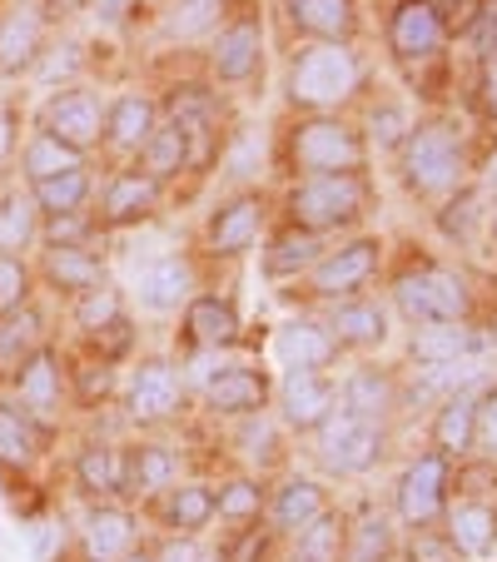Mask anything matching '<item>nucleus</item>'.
Returning a JSON list of instances; mask_svg holds the SVG:
<instances>
[{"mask_svg": "<svg viewBox=\"0 0 497 562\" xmlns=\"http://www.w3.org/2000/svg\"><path fill=\"white\" fill-rule=\"evenodd\" d=\"M477 349V339L463 329V324H428V329L413 334V359L423 369H438V363H458Z\"/></svg>", "mask_w": 497, "mask_h": 562, "instance_id": "nucleus-23", "label": "nucleus"}, {"mask_svg": "<svg viewBox=\"0 0 497 562\" xmlns=\"http://www.w3.org/2000/svg\"><path fill=\"white\" fill-rule=\"evenodd\" d=\"M41 55V15L31 11V5H21V11L5 15V25H0V70H25V65Z\"/></svg>", "mask_w": 497, "mask_h": 562, "instance_id": "nucleus-24", "label": "nucleus"}, {"mask_svg": "<svg viewBox=\"0 0 497 562\" xmlns=\"http://www.w3.org/2000/svg\"><path fill=\"white\" fill-rule=\"evenodd\" d=\"M11 139H15V115H11V105H0V165L11 155Z\"/></svg>", "mask_w": 497, "mask_h": 562, "instance_id": "nucleus-59", "label": "nucleus"}, {"mask_svg": "<svg viewBox=\"0 0 497 562\" xmlns=\"http://www.w3.org/2000/svg\"><path fill=\"white\" fill-rule=\"evenodd\" d=\"M318 259V234H308V229H294V234H284L279 245H269V274H298V269H308Z\"/></svg>", "mask_w": 497, "mask_h": 562, "instance_id": "nucleus-42", "label": "nucleus"}, {"mask_svg": "<svg viewBox=\"0 0 497 562\" xmlns=\"http://www.w3.org/2000/svg\"><path fill=\"white\" fill-rule=\"evenodd\" d=\"M398 308L418 329H428V324H458L467 314V289L448 269H413V274L398 279Z\"/></svg>", "mask_w": 497, "mask_h": 562, "instance_id": "nucleus-3", "label": "nucleus"}, {"mask_svg": "<svg viewBox=\"0 0 497 562\" xmlns=\"http://www.w3.org/2000/svg\"><path fill=\"white\" fill-rule=\"evenodd\" d=\"M95 339H100V359H120V353H125L129 349V324H125V318H110V324H105V329H95Z\"/></svg>", "mask_w": 497, "mask_h": 562, "instance_id": "nucleus-53", "label": "nucleus"}, {"mask_svg": "<svg viewBox=\"0 0 497 562\" xmlns=\"http://www.w3.org/2000/svg\"><path fill=\"white\" fill-rule=\"evenodd\" d=\"M214 513L229 522H249L259 518V483H229V488L214 498Z\"/></svg>", "mask_w": 497, "mask_h": 562, "instance_id": "nucleus-48", "label": "nucleus"}, {"mask_svg": "<svg viewBox=\"0 0 497 562\" xmlns=\"http://www.w3.org/2000/svg\"><path fill=\"white\" fill-rule=\"evenodd\" d=\"M388 404H393V383H388V373H379V369H359L349 383H343V414L379 424V418L388 414Z\"/></svg>", "mask_w": 497, "mask_h": 562, "instance_id": "nucleus-28", "label": "nucleus"}, {"mask_svg": "<svg viewBox=\"0 0 497 562\" xmlns=\"http://www.w3.org/2000/svg\"><path fill=\"white\" fill-rule=\"evenodd\" d=\"M149 210H155V180H149V175H120V180L105 190V220L110 224H129Z\"/></svg>", "mask_w": 497, "mask_h": 562, "instance_id": "nucleus-30", "label": "nucleus"}, {"mask_svg": "<svg viewBox=\"0 0 497 562\" xmlns=\"http://www.w3.org/2000/svg\"><path fill=\"white\" fill-rule=\"evenodd\" d=\"M35 458V428L25 418V408L0 404V463L25 468Z\"/></svg>", "mask_w": 497, "mask_h": 562, "instance_id": "nucleus-39", "label": "nucleus"}, {"mask_svg": "<svg viewBox=\"0 0 497 562\" xmlns=\"http://www.w3.org/2000/svg\"><path fill=\"white\" fill-rule=\"evenodd\" d=\"M170 483H174V453H170V448L145 443V448H135V453H129V463H125V488L155 493V488H170Z\"/></svg>", "mask_w": 497, "mask_h": 562, "instance_id": "nucleus-33", "label": "nucleus"}, {"mask_svg": "<svg viewBox=\"0 0 497 562\" xmlns=\"http://www.w3.org/2000/svg\"><path fill=\"white\" fill-rule=\"evenodd\" d=\"M373 269H379V239H353V245H343L339 255H328L314 269V289L328 299L353 294L359 284H369Z\"/></svg>", "mask_w": 497, "mask_h": 562, "instance_id": "nucleus-10", "label": "nucleus"}, {"mask_svg": "<svg viewBox=\"0 0 497 562\" xmlns=\"http://www.w3.org/2000/svg\"><path fill=\"white\" fill-rule=\"evenodd\" d=\"M204 398L214 414H259L269 404V383L255 369H224L204 383Z\"/></svg>", "mask_w": 497, "mask_h": 562, "instance_id": "nucleus-13", "label": "nucleus"}, {"mask_svg": "<svg viewBox=\"0 0 497 562\" xmlns=\"http://www.w3.org/2000/svg\"><path fill=\"white\" fill-rule=\"evenodd\" d=\"M70 170H80V149L50 139L45 130L31 139V145H25V175H31V184L55 180V175H70Z\"/></svg>", "mask_w": 497, "mask_h": 562, "instance_id": "nucleus-34", "label": "nucleus"}, {"mask_svg": "<svg viewBox=\"0 0 497 562\" xmlns=\"http://www.w3.org/2000/svg\"><path fill=\"white\" fill-rule=\"evenodd\" d=\"M86 200H90L86 170H70V175H55V180L35 184V210H45V214H75Z\"/></svg>", "mask_w": 497, "mask_h": 562, "instance_id": "nucleus-37", "label": "nucleus"}, {"mask_svg": "<svg viewBox=\"0 0 497 562\" xmlns=\"http://www.w3.org/2000/svg\"><path fill=\"white\" fill-rule=\"evenodd\" d=\"M35 349H41V318L31 308H15L0 318V369L15 373Z\"/></svg>", "mask_w": 497, "mask_h": 562, "instance_id": "nucleus-29", "label": "nucleus"}, {"mask_svg": "<svg viewBox=\"0 0 497 562\" xmlns=\"http://www.w3.org/2000/svg\"><path fill=\"white\" fill-rule=\"evenodd\" d=\"M31 239H35V200L5 194L0 200V255H21Z\"/></svg>", "mask_w": 497, "mask_h": 562, "instance_id": "nucleus-38", "label": "nucleus"}, {"mask_svg": "<svg viewBox=\"0 0 497 562\" xmlns=\"http://www.w3.org/2000/svg\"><path fill=\"white\" fill-rule=\"evenodd\" d=\"M328 513V498L318 483H308V477H289L284 488H279L274 498V522L289 532H304L314 518H324Z\"/></svg>", "mask_w": 497, "mask_h": 562, "instance_id": "nucleus-25", "label": "nucleus"}, {"mask_svg": "<svg viewBox=\"0 0 497 562\" xmlns=\"http://www.w3.org/2000/svg\"><path fill=\"white\" fill-rule=\"evenodd\" d=\"M373 135H379V145H393V139H403V110H373Z\"/></svg>", "mask_w": 497, "mask_h": 562, "instance_id": "nucleus-54", "label": "nucleus"}, {"mask_svg": "<svg viewBox=\"0 0 497 562\" xmlns=\"http://www.w3.org/2000/svg\"><path fill=\"white\" fill-rule=\"evenodd\" d=\"M473 443L483 448V453L497 458V389L487 393L483 404H477V434H473Z\"/></svg>", "mask_w": 497, "mask_h": 562, "instance_id": "nucleus-51", "label": "nucleus"}, {"mask_svg": "<svg viewBox=\"0 0 497 562\" xmlns=\"http://www.w3.org/2000/svg\"><path fill=\"white\" fill-rule=\"evenodd\" d=\"M75 318H80V324H86L90 334L105 329L110 318H120V294H115L110 284L90 289V294H80V308H75Z\"/></svg>", "mask_w": 497, "mask_h": 562, "instance_id": "nucleus-47", "label": "nucleus"}, {"mask_svg": "<svg viewBox=\"0 0 497 562\" xmlns=\"http://www.w3.org/2000/svg\"><path fill=\"white\" fill-rule=\"evenodd\" d=\"M339 542H343V528L339 518H314L304 532H298V552L294 562H339Z\"/></svg>", "mask_w": 497, "mask_h": 562, "instance_id": "nucleus-43", "label": "nucleus"}, {"mask_svg": "<svg viewBox=\"0 0 497 562\" xmlns=\"http://www.w3.org/2000/svg\"><path fill=\"white\" fill-rule=\"evenodd\" d=\"M328 334H334V344L369 349V344H383V334H388V318H383V308L369 304V299H343V304L328 314Z\"/></svg>", "mask_w": 497, "mask_h": 562, "instance_id": "nucleus-18", "label": "nucleus"}, {"mask_svg": "<svg viewBox=\"0 0 497 562\" xmlns=\"http://www.w3.org/2000/svg\"><path fill=\"white\" fill-rule=\"evenodd\" d=\"M393 50L403 60H428V55L443 45V15H438L433 0H403L393 11Z\"/></svg>", "mask_w": 497, "mask_h": 562, "instance_id": "nucleus-9", "label": "nucleus"}, {"mask_svg": "<svg viewBox=\"0 0 497 562\" xmlns=\"http://www.w3.org/2000/svg\"><path fill=\"white\" fill-rule=\"evenodd\" d=\"M120 562H155V558H145V552H125Z\"/></svg>", "mask_w": 497, "mask_h": 562, "instance_id": "nucleus-61", "label": "nucleus"}, {"mask_svg": "<svg viewBox=\"0 0 497 562\" xmlns=\"http://www.w3.org/2000/svg\"><path fill=\"white\" fill-rule=\"evenodd\" d=\"M294 21L304 25L308 35H324V41H339L353 25V5L349 0H289Z\"/></svg>", "mask_w": 497, "mask_h": 562, "instance_id": "nucleus-31", "label": "nucleus"}, {"mask_svg": "<svg viewBox=\"0 0 497 562\" xmlns=\"http://www.w3.org/2000/svg\"><path fill=\"white\" fill-rule=\"evenodd\" d=\"M90 234V220L80 210L75 214H50V224H45V245L50 249H86L80 239Z\"/></svg>", "mask_w": 497, "mask_h": 562, "instance_id": "nucleus-49", "label": "nucleus"}, {"mask_svg": "<svg viewBox=\"0 0 497 562\" xmlns=\"http://www.w3.org/2000/svg\"><path fill=\"white\" fill-rule=\"evenodd\" d=\"M413 562H458V548L448 538H433V532H418L408 548Z\"/></svg>", "mask_w": 497, "mask_h": 562, "instance_id": "nucleus-52", "label": "nucleus"}, {"mask_svg": "<svg viewBox=\"0 0 497 562\" xmlns=\"http://www.w3.org/2000/svg\"><path fill=\"white\" fill-rule=\"evenodd\" d=\"M190 284H194V269L184 265V259H159V265H149L145 274H139V299H145L149 308H180Z\"/></svg>", "mask_w": 497, "mask_h": 562, "instance_id": "nucleus-27", "label": "nucleus"}, {"mask_svg": "<svg viewBox=\"0 0 497 562\" xmlns=\"http://www.w3.org/2000/svg\"><path fill=\"white\" fill-rule=\"evenodd\" d=\"M110 379H115V373H110L105 359H100V363H80V369H75V389H80V404H100V398L110 393Z\"/></svg>", "mask_w": 497, "mask_h": 562, "instance_id": "nucleus-50", "label": "nucleus"}, {"mask_svg": "<svg viewBox=\"0 0 497 562\" xmlns=\"http://www.w3.org/2000/svg\"><path fill=\"white\" fill-rule=\"evenodd\" d=\"M55 542H60V522H41V532H35V562H50Z\"/></svg>", "mask_w": 497, "mask_h": 562, "instance_id": "nucleus-57", "label": "nucleus"}, {"mask_svg": "<svg viewBox=\"0 0 497 562\" xmlns=\"http://www.w3.org/2000/svg\"><path fill=\"white\" fill-rule=\"evenodd\" d=\"M294 165L308 175H353L363 165V139L339 120H308L294 135Z\"/></svg>", "mask_w": 497, "mask_h": 562, "instance_id": "nucleus-5", "label": "nucleus"}, {"mask_svg": "<svg viewBox=\"0 0 497 562\" xmlns=\"http://www.w3.org/2000/svg\"><path fill=\"white\" fill-rule=\"evenodd\" d=\"M210 518H214V493L204 488V483H184V488H174V498L165 503V522H170V528L194 532Z\"/></svg>", "mask_w": 497, "mask_h": 562, "instance_id": "nucleus-40", "label": "nucleus"}, {"mask_svg": "<svg viewBox=\"0 0 497 562\" xmlns=\"http://www.w3.org/2000/svg\"><path fill=\"white\" fill-rule=\"evenodd\" d=\"M25 294H31V274H25L21 255H0V314L25 308Z\"/></svg>", "mask_w": 497, "mask_h": 562, "instance_id": "nucleus-46", "label": "nucleus"}, {"mask_svg": "<svg viewBox=\"0 0 497 562\" xmlns=\"http://www.w3.org/2000/svg\"><path fill=\"white\" fill-rule=\"evenodd\" d=\"M353 90H359V55L339 41L308 45L294 60V75H289V95L298 105H339Z\"/></svg>", "mask_w": 497, "mask_h": 562, "instance_id": "nucleus-1", "label": "nucleus"}, {"mask_svg": "<svg viewBox=\"0 0 497 562\" xmlns=\"http://www.w3.org/2000/svg\"><path fill=\"white\" fill-rule=\"evenodd\" d=\"M463 170V145L448 125H423L408 135V184L423 194H443Z\"/></svg>", "mask_w": 497, "mask_h": 562, "instance_id": "nucleus-6", "label": "nucleus"}, {"mask_svg": "<svg viewBox=\"0 0 497 562\" xmlns=\"http://www.w3.org/2000/svg\"><path fill=\"white\" fill-rule=\"evenodd\" d=\"M259 224H264V204H259L255 194L224 204L210 224V249L214 255H244V249L259 239Z\"/></svg>", "mask_w": 497, "mask_h": 562, "instance_id": "nucleus-14", "label": "nucleus"}, {"mask_svg": "<svg viewBox=\"0 0 497 562\" xmlns=\"http://www.w3.org/2000/svg\"><path fill=\"white\" fill-rule=\"evenodd\" d=\"M190 334L200 344H210V349H224V344H234V334H239V314H234V304H224V299H194Z\"/></svg>", "mask_w": 497, "mask_h": 562, "instance_id": "nucleus-32", "label": "nucleus"}, {"mask_svg": "<svg viewBox=\"0 0 497 562\" xmlns=\"http://www.w3.org/2000/svg\"><path fill=\"white\" fill-rule=\"evenodd\" d=\"M41 130L70 149H86L105 135V105H100L95 90H65V95H55L50 105H45Z\"/></svg>", "mask_w": 497, "mask_h": 562, "instance_id": "nucleus-7", "label": "nucleus"}, {"mask_svg": "<svg viewBox=\"0 0 497 562\" xmlns=\"http://www.w3.org/2000/svg\"><path fill=\"white\" fill-rule=\"evenodd\" d=\"M473 434H477V398L473 393H453L443 398L433 418V443L443 448V458H463L473 448Z\"/></svg>", "mask_w": 497, "mask_h": 562, "instance_id": "nucleus-19", "label": "nucleus"}, {"mask_svg": "<svg viewBox=\"0 0 497 562\" xmlns=\"http://www.w3.org/2000/svg\"><path fill=\"white\" fill-rule=\"evenodd\" d=\"M493 184H497V159H493Z\"/></svg>", "mask_w": 497, "mask_h": 562, "instance_id": "nucleus-62", "label": "nucleus"}, {"mask_svg": "<svg viewBox=\"0 0 497 562\" xmlns=\"http://www.w3.org/2000/svg\"><path fill=\"white\" fill-rule=\"evenodd\" d=\"M259 552H264V538H259V528H249V532H244V538L229 548V558H234V562H255Z\"/></svg>", "mask_w": 497, "mask_h": 562, "instance_id": "nucleus-56", "label": "nucleus"}, {"mask_svg": "<svg viewBox=\"0 0 497 562\" xmlns=\"http://www.w3.org/2000/svg\"><path fill=\"white\" fill-rule=\"evenodd\" d=\"M180 408V379H174L170 363H145L129 383V414L139 424H159V418H170Z\"/></svg>", "mask_w": 497, "mask_h": 562, "instance_id": "nucleus-12", "label": "nucleus"}, {"mask_svg": "<svg viewBox=\"0 0 497 562\" xmlns=\"http://www.w3.org/2000/svg\"><path fill=\"white\" fill-rule=\"evenodd\" d=\"M129 542H135V522H129V513L120 508H95L86 518V552L90 562H115L129 552Z\"/></svg>", "mask_w": 497, "mask_h": 562, "instance_id": "nucleus-21", "label": "nucleus"}, {"mask_svg": "<svg viewBox=\"0 0 497 562\" xmlns=\"http://www.w3.org/2000/svg\"><path fill=\"white\" fill-rule=\"evenodd\" d=\"M448 542H453L458 552H467V558H483V552H493V542H497V513L487 508V503H458V508L448 513Z\"/></svg>", "mask_w": 497, "mask_h": 562, "instance_id": "nucleus-20", "label": "nucleus"}, {"mask_svg": "<svg viewBox=\"0 0 497 562\" xmlns=\"http://www.w3.org/2000/svg\"><path fill=\"white\" fill-rule=\"evenodd\" d=\"M483 100H487V110L497 115V60L487 65V80H483Z\"/></svg>", "mask_w": 497, "mask_h": 562, "instance_id": "nucleus-60", "label": "nucleus"}, {"mask_svg": "<svg viewBox=\"0 0 497 562\" xmlns=\"http://www.w3.org/2000/svg\"><path fill=\"white\" fill-rule=\"evenodd\" d=\"M259 45H264V31H259V21H239L229 25V31L219 35V45H214V70L224 75V80H249V75L259 70Z\"/></svg>", "mask_w": 497, "mask_h": 562, "instance_id": "nucleus-17", "label": "nucleus"}, {"mask_svg": "<svg viewBox=\"0 0 497 562\" xmlns=\"http://www.w3.org/2000/svg\"><path fill=\"white\" fill-rule=\"evenodd\" d=\"M477 379H483V359H473V353L458 363H438V369H428V379L413 389V404H418V398H433V393H448V398L467 393V383H477Z\"/></svg>", "mask_w": 497, "mask_h": 562, "instance_id": "nucleus-41", "label": "nucleus"}, {"mask_svg": "<svg viewBox=\"0 0 497 562\" xmlns=\"http://www.w3.org/2000/svg\"><path fill=\"white\" fill-rule=\"evenodd\" d=\"M443 498H448V458H418V463L403 473L398 483V513L403 522H413V528H423V522H433L438 513H443Z\"/></svg>", "mask_w": 497, "mask_h": 562, "instance_id": "nucleus-8", "label": "nucleus"}, {"mask_svg": "<svg viewBox=\"0 0 497 562\" xmlns=\"http://www.w3.org/2000/svg\"><path fill=\"white\" fill-rule=\"evenodd\" d=\"M45 279L55 289H70V294H90V289L105 284V265L90 249H50L45 255Z\"/></svg>", "mask_w": 497, "mask_h": 562, "instance_id": "nucleus-22", "label": "nucleus"}, {"mask_svg": "<svg viewBox=\"0 0 497 562\" xmlns=\"http://www.w3.org/2000/svg\"><path fill=\"white\" fill-rule=\"evenodd\" d=\"M318 458L328 473H369L383 458V428L339 408L318 424Z\"/></svg>", "mask_w": 497, "mask_h": 562, "instance_id": "nucleus-4", "label": "nucleus"}, {"mask_svg": "<svg viewBox=\"0 0 497 562\" xmlns=\"http://www.w3.org/2000/svg\"><path fill=\"white\" fill-rule=\"evenodd\" d=\"M105 135L110 145L120 149H139L149 135H155V105L145 95H125L105 110Z\"/></svg>", "mask_w": 497, "mask_h": 562, "instance_id": "nucleus-26", "label": "nucleus"}, {"mask_svg": "<svg viewBox=\"0 0 497 562\" xmlns=\"http://www.w3.org/2000/svg\"><path fill=\"white\" fill-rule=\"evenodd\" d=\"M477 45H483V50L497 60V0H487L483 21H477Z\"/></svg>", "mask_w": 497, "mask_h": 562, "instance_id": "nucleus-55", "label": "nucleus"}, {"mask_svg": "<svg viewBox=\"0 0 497 562\" xmlns=\"http://www.w3.org/2000/svg\"><path fill=\"white\" fill-rule=\"evenodd\" d=\"M289 210H294V220L304 224L308 234L339 229V224L359 220L363 184H359V175H308V180L294 190Z\"/></svg>", "mask_w": 497, "mask_h": 562, "instance_id": "nucleus-2", "label": "nucleus"}, {"mask_svg": "<svg viewBox=\"0 0 497 562\" xmlns=\"http://www.w3.org/2000/svg\"><path fill=\"white\" fill-rule=\"evenodd\" d=\"M184 159H190V139L180 125H155V135L145 139V165L149 180H165V175H180Z\"/></svg>", "mask_w": 497, "mask_h": 562, "instance_id": "nucleus-35", "label": "nucleus"}, {"mask_svg": "<svg viewBox=\"0 0 497 562\" xmlns=\"http://www.w3.org/2000/svg\"><path fill=\"white\" fill-rule=\"evenodd\" d=\"M75 477H80L90 493H115V488H125V463H120L115 448L90 443L86 453L75 458Z\"/></svg>", "mask_w": 497, "mask_h": 562, "instance_id": "nucleus-36", "label": "nucleus"}, {"mask_svg": "<svg viewBox=\"0 0 497 562\" xmlns=\"http://www.w3.org/2000/svg\"><path fill=\"white\" fill-rule=\"evenodd\" d=\"M219 11H224V0H180V5L170 11V31L174 35H200L219 21Z\"/></svg>", "mask_w": 497, "mask_h": 562, "instance_id": "nucleus-45", "label": "nucleus"}, {"mask_svg": "<svg viewBox=\"0 0 497 562\" xmlns=\"http://www.w3.org/2000/svg\"><path fill=\"white\" fill-rule=\"evenodd\" d=\"M274 353L284 369H324L334 359V334L324 324H314V318H294V324L279 329Z\"/></svg>", "mask_w": 497, "mask_h": 562, "instance_id": "nucleus-15", "label": "nucleus"}, {"mask_svg": "<svg viewBox=\"0 0 497 562\" xmlns=\"http://www.w3.org/2000/svg\"><path fill=\"white\" fill-rule=\"evenodd\" d=\"M155 562H200V548H194L190 538H180V542H165V552H159Z\"/></svg>", "mask_w": 497, "mask_h": 562, "instance_id": "nucleus-58", "label": "nucleus"}, {"mask_svg": "<svg viewBox=\"0 0 497 562\" xmlns=\"http://www.w3.org/2000/svg\"><path fill=\"white\" fill-rule=\"evenodd\" d=\"M284 418L294 428H318L334 414V389L324 383L318 369H284V389H279Z\"/></svg>", "mask_w": 497, "mask_h": 562, "instance_id": "nucleus-11", "label": "nucleus"}, {"mask_svg": "<svg viewBox=\"0 0 497 562\" xmlns=\"http://www.w3.org/2000/svg\"><path fill=\"white\" fill-rule=\"evenodd\" d=\"M15 383H21L25 414L55 418V408H60V363H55L50 349H35L31 359L15 369Z\"/></svg>", "mask_w": 497, "mask_h": 562, "instance_id": "nucleus-16", "label": "nucleus"}, {"mask_svg": "<svg viewBox=\"0 0 497 562\" xmlns=\"http://www.w3.org/2000/svg\"><path fill=\"white\" fill-rule=\"evenodd\" d=\"M393 552V528L383 513H369V518H359V528H353V542H349V562H388Z\"/></svg>", "mask_w": 497, "mask_h": 562, "instance_id": "nucleus-44", "label": "nucleus"}]
</instances>
